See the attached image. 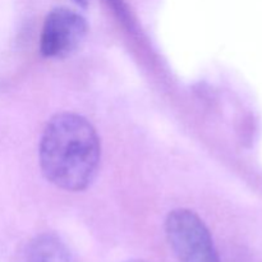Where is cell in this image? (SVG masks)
Instances as JSON below:
<instances>
[{"mask_svg": "<svg viewBox=\"0 0 262 262\" xmlns=\"http://www.w3.org/2000/svg\"><path fill=\"white\" fill-rule=\"evenodd\" d=\"M46 181L68 192L91 186L99 171L101 143L94 125L76 113H59L46 124L38 147Z\"/></svg>", "mask_w": 262, "mask_h": 262, "instance_id": "1", "label": "cell"}, {"mask_svg": "<svg viewBox=\"0 0 262 262\" xmlns=\"http://www.w3.org/2000/svg\"><path fill=\"white\" fill-rule=\"evenodd\" d=\"M165 234L178 262H220L211 233L196 212L187 209L169 212Z\"/></svg>", "mask_w": 262, "mask_h": 262, "instance_id": "2", "label": "cell"}, {"mask_svg": "<svg viewBox=\"0 0 262 262\" xmlns=\"http://www.w3.org/2000/svg\"><path fill=\"white\" fill-rule=\"evenodd\" d=\"M86 19L69 8H55L46 15L40 35V53L49 59L72 55L86 38Z\"/></svg>", "mask_w": 262, "mask_h": 262, "instance_id": "3", "label": "cell"}, {"mask_svg": "<svg viewBox=\"0 0 262 262\" xmlns=\"http://www.w3.org/2000/svg\"><path fill=\"white\" fill-rule=\"evenodd\" d=\"M25 262H76L68 246L53 233L37 235L28 243Z\"/></svg>", "mask_w": 262, "mask_h": 262, "instance_id": "4", "label": "cell"}, {"mask_svg": "<svg viewBox=\"0 0 262 262\" xmlns=\"http://www.w3.org/2000/svg\"><path fill=\"white\" fill-rule=\"evenodd\" d=\"M73 2L76 3V4L81 5V7H86L87 5V0H73Z\"/></svg>", "mask_w": 262, "mask_h": 262, "instance_id": "5", "label": "cell"}, {"mask_svg": "<svg viewBox=\"0 0 262 262\" xmlns=\"http://www.w3.org/2000/svg\"><path fill=\"white\" fill-rule=\"evenodd\" d=\"M127 262H145V261H140V260H132V261H127Z\"/></svg>", "mask_w": 262, "mask_h": 262, "instance_id": "6", "label": "cell"}]
</instances>
